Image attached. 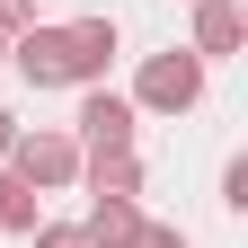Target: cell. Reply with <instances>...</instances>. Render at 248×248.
Returning <instances> with one entry per match:
<instances>
[{
	"label": "cell",
	"mask_w": 248,
	"mask_h": 248,
	"mask_svg": "<svg viewBox=\"0 0 248 248\" xmlns=\"http://www.w3.org/2000/svg\"><path fill=\"white\" fill-rule=\"evenodd\" d=\"M9 142H18V115H9V107H0V160H9Z\"/></svg>",
	"instance_id": "14"
},
{
	"label": "cell",
	"mask_w": 248,
	"mask_h": 248,
	"mask_svg": "<svg viewBox=\"0 0 248 248\" xmlns=\"http://www.w3.org/2000/svg\"><path fill=\"white\" fill-rule=\"evenodd\" d=\"M133 231H142V204H133V195H89V222H80L89 248H124Z\"/></svg>",
	"instance_id": "8"
},
{
	"label": "cell",
	"mask_w": 248,
	"mask_h": 248,
	"mask_svg": "<svg viewBox=\"0 0 248 248\" xmlns=\"http://www.w3.org/2000/svg\"><path fill=\"white\" fill-rule=\"evenodd\" d=\"M0 62H9V45H0Z\"/></svg>",
	"instance_id": "15"
},
{
	"label": "cell",
	"mask_w": 248,
	"mask_h": 248,
	"mask_svg": "<svg viewBox=\"0 0 248 248\" xmlns=\"http://www.w3.org/2000/svg\"><path fill=\"white\" fill-rule=\"evenodd\" d=\"M186 107H204V62L195 53H151L142 71H133V115H186Z\"/></svg>",
	"instance_id": "2"
},
{
	"label": "cell",
	"mask_w": 248,
	"mask_h": 248,
	"mask_svg": "<svg viewBox=\"0 0 248 248\" xmlns=\"http://www.w3.org/2000/svg\"><path fill=\"white\" fill-rule=\"evenodd\" d=\"M248 45V18L231 9V0H195V36H186V53L195 62H222V53H239Z\"/></svg>",
	"instance_id": "7"
},
{
	"label": "cell",
	"mask_w": 248,
	"mask_h": 248,
	"mask_svg": "<svg viewBox=\"0 0 248 248\" xmlns=\"http://www.w3.org/2000/svg\"><path fill=\"white\" fill-rule=\"evenodd\" d=\"M115 18H62V53H71V89H107V62H115Z\"/></svg>",
	"instance_id": "4"
},
{
	"label": "cell",
	"mask_w": 248,
	"mask_h": 248,
	"mask_svg": "<svg viewBox=\"0 0 248 248\" xmlns=\"http://www.w3.org/2000/svg\"><path fill=\"white\" fill-rule=\"evenodd\" d=\"M80 186H89V195H133L142 204L151 169H142V151H80Z\"/></svg>",
	"instance_id": "6"
},
{
	"label": "cell",
	"mask_w": 248,
	"mask_h": 248,
	"mask_svg": "<svg viewBox=\"0 0 248 248\" xmlns=\"http://www.w3.org/2000/svg\"><path fill=\"white\" fill-rule=\"evenodd\" d=\"M27 239H36V248H89V239H80V222H36Z\"/></svg>",
	"instance_id": "12"
},
{
	"label": "cell",
	"mask_w": 248,
	"mask_h": 248,
	"mask_svg": "<svg viewBox=\"0 0 248 248\" xmlns=\"http://www.w3.org/2000/svg\"><path fill=\"white\" fill-rule=\"evenodd\" d=\"M124 248H186V231H177V222H151V213H142V231L124 239Z\"/></svg>",
	"instance_id": "10"
},
{
	"label": "cell",
	"mask_w": 248,
	"mask_h": 248,
	"mask_svg": "<svg viewBox=\"0 0 248 248\" xmlns=\"http://www.w3.org/2000/svg\"><path fill=\"white\" fill-rule=\"evenodd\" d=\"M36 222H45V195L18 169H0V231H36Z\"/></svg>",
	"instance_id": "9"
},
{
	"label": "cell",
	"mask_w": 248,
	"mask_h": 248,
	"mask_svg": "<svg viewBox=\"0 0 248 248\" xmlns=\"http://www.w3.org/2000/svg\"><path fill=\"white\" fill-rule=\"evenodd\" d=\"M27 27H36V0H0V45H18Z\"/></svg>",
	"instance_id": "11"
},
{
	"label": "cell",
	"mask_w": 248,
	"mask_h": 248,
	"mask_svg": "<svg viewBox=\"0 0 248 248\" xmlns=\"http://www.w3.org/2000/svg\"><path fill=\"white\" fill-rule=\"evenodd\" d=\"M9 62H18V80L27 89H71V53H62V27H27V36L9 45Z\"/></svg>",
	"instance_id": "5"
},
{
	"label": "cell",
	"mask_w": 248,
	"mask_h": 248,
	"mask_svg": "<svg viewBox=\"0 0 248 248\" xmlns=\"http://www.w3.org/2000/svg\"><path fill=\"white\" fill-rule=\"evenodd\" d=\"M0 169H18L36 195H62V186H80V142H71V124H18Z\"/></svg>",
	"instance_id": "1"
},
{
	"label": "cell",
	"mask_w": 248,
	"mask_h": 248,
	"mask_svg": "<svg viewBox=\"0 0 248 248\" xmlns=\"http://www.w3.org/2000/svg\"><path fill=\"white\" fill-rule=\"evenodd\" d=\"M133 133H142V115L124 89H80V124H71L80 151H133Z\"/></svg>",
	"instance_id": "3"
},
{
	"label": "cell",
	"mask_w": 248,
	"mask_h": 248,
	"mask_svg": "<svg viewBox=\"0 0 248 248\" xmlns=\"http://www.w3.org/2000/svg\"><path fill=\"white\" fill-rule=\"evenodd\" d=\"M222 204H231V213L248 204V160H222Z\"/></svg>",
	"instance_id": "13"
}]
</instances>
